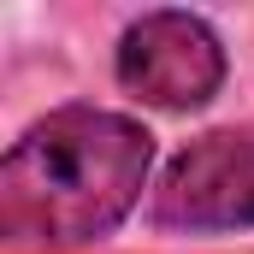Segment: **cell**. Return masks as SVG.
Instances as JSON below:
<instances>
[{"mask_svg": "<svg viewBox=\"0 0 254 254\" xmlns=\"http://www.w3.org/2000/svg\"><path fill=\"white\" fill-rule=\"evenodd\" d=\"M225 71L231 60H225L219 30L184 6L130 18L113 48V77L154 113H201L225 89Z\"/></svg>", "mask_w": 254, "mask_h": 254, "instance_id": "2", "label": "cell"}, {"mask_svg": "<svg viewBox=\"0 0 254 254\" xmlns=\"http://www.w3.org/2000/svg\"><path fill=\"white\" fill-rule=\"evenodd\" d=\"M154 136L130 113L89 101L54 107L0 160V237L18 249H83L136 213Z\"/></svg>", "mask_w": 254, "mask_h": 254, "instance_id": "1", "label": "cell"}, {"mask_svg": "<svg viewBox=\"0 0 254 254\" xmlns=\"http://www.w3.org/2000/svg\"><path fill=\"white\" fill-rule=\"evenodd\" d=\"M154 231L178 237H225L254 231V125L249 130H207L172 154L154 207Z\"/></svg>", "mask_w": 254, "mask_h": 254, "instance_id": "3", "label": "cell"}]
</instances>
